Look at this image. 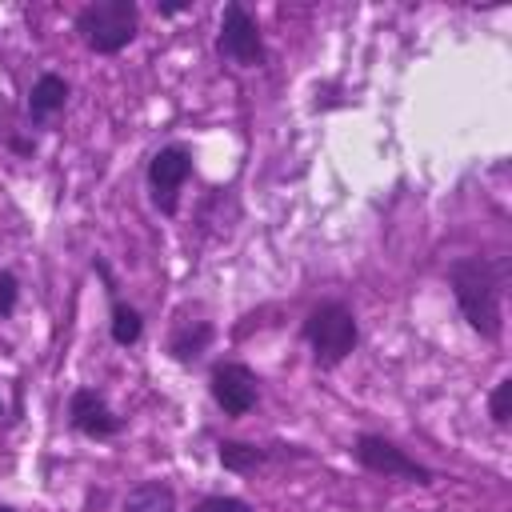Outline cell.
I'll use <instances>...</instances> for the list:
<instances>
[{
  "instance_id": "1",
  "label": "cell",
  "mask_w": 512,
  "mask_h": 512,
  "mask_svg": "<svg viewBox=\"0 0 512 512\" xmlns=\"http://www.w3.org/2000/svg\"><path fill=\"white\" fill-rule=\"evenodd\" d=\"M504 264L488 260V256H460L448 264V284L456 292V304L464 312V320L484 336V340H500L504 332Z\"/></svg>"
},
{
  "instance_id": "2",
  "label": "cell",
  "mask_w": 512,
  "mask_h": 512,
  "mask_svg": "<svg viewBox=\"0 0 512 512\" xmlns=\"http://www.w3.org/2000/svg\"><path fill=\"white\" fill-rule=\"evenodd\" d=\"M140 28V12L132 0H96L88 8L76 12V32L84 36V44L92 52H120Z\"/></svg>"
},
{
  "instance_id": "3",
  "label": "cell",
  "mask_w": 512,
  "mask_h": 512,
  "mask_svg": "<svg viewBox=\"0 0 512 512\" xmlns=\"http://www.w3.org/2000/svg\"><path fill=\"white\" fill-rule=\"evenodd\" d=\"M304 336H308V344H312V352H316V364L332 368V364H340V360L356 348L360 328H356V316H352L348 304L324 300V304H316V308L308 312Z\"/></svg>"
},
{
  "instance_id": "4",
  "label": "cell",
  "mask_w": 512,
  "mask_h": 512,
  "mask_svg": "<svg viewBox=\"0 0 512 512\" xmlns=\"http://www.w3.org/2000/svg\"><path fill=\"white\" fill-rule=\"evenodd\" d=\"M220 56L240 64V68H260L264 64V40H260V28L256 20L248 16L244 4H224V16H220V40H216Z\"/></svg>"
},
{
  "instance_id": "5",
  "label": "cell",
  "mask_w": 512,
  "mask_h": 512,
  "mask_svg": "<svg viewBox=\"0 0 512 512\" xmlns=\"http://www.w3.org/2000/svg\"><path fill=\"white\" fill-rule=\"evenodd\" d=\"M356 460L368 468V472H380V476H396V480H408V484H432V468H424V464H416L404 448H396L392 440H384V436H372V432H364L360 440H356Z\"/></svg>"
},
{
  "instance_id": "6",
  "label": "cell",
  "mask_w": 512,
  "mask_h": 512,
  "mask_svg": "<svg viewBox=\"0 0 512 512\" xmlns=\"http://www.w3.org/2000/svg\"><path fill=\"white\" fill-rule=\"evenodd\" d=\"M188 172H192V156H188V148H180V144H168V148H160V152L152 156V164H148V188H152V204H156L164 216L176 212L180 188H184Z\"/></svg>"
},
{
  "instance_id": "7",
  "label": "cell",
  "mask_w": 512,
  "mask_h": 512,
  "mask_svg": "<svg viewBox=\"0 0 512 512\" xmlns=\"http://www.w3.org/2000/svg\"><path fill=\"white\" fill-rule=\"evenodd\" d=\"M256 372L244 364H216L212 368V400L224 408V416H244L252 412L260 388H256Z\"/></svg>"
},
{
  "instance_id": "8",
  "label": "cell",
  "mask_w": 512,
  "mask_h": 512,
  "mask_svg": "<svg viewBox=\"0 0 512 512\" xmlns=\"http://www.w3.org/2000/svg\"><path fill=\"white\" fill-rule=\"evenodd\" d=\"M68 416H72V424H76L84 436H96V440H104V436H112V432L120 428V416L108 408V400H104L96 388H80V392H72Z\"/></svg>"
},
{
  "instance_id": "9",
  "label": "cell",
  "mask_w": 512,
  "mask_h": 512,
  "mask_svg": "<svg viewBox=\"0 0 512 512\" xmlns=\"http://www.w3.org/2000/svg\"><path fill=\"white\" fill-rule=\"evenodd\" d=\"M68 100V84L56 76V72H44L36 84H32V96H28V112L32 120H48L52 112H60Z\"/></svg>"
},
{
  "instance_id": "10",
  "label": "cell",
  "mask_w": 512,
  "mask_h": 512,
  "mask_svg": "<svg viewBox=\"0 0 512 512\" xmlns=\"http://www.w3.org/2000/svg\"><path fill=\"white\" fill-rule=\"evenodd\" d=\"M124 512H176V492L164 480H144L124 496Z\"/></svg>"
},
{
  "instance_id": "11",
  "label": "cell",
  "mask_w": 512,
  "mask_h": 512,
  "mask_svg": "<svg viewBox=\"0 0 512 512\" xmlns=\"http://www.w3.org/2000/svg\"><path fill=\"white\" fill-rule=\"evenodd\" d=\"M208 340H212V328H208L204 320H192V324H180V328L172 332L168 352H172L176 360H196V356L208 348Z\"/></svg>"
},
{
  "instance_id": "12",
  "label": "cell",
  "mask_w": 512,
  "mask_h": 512,
  "mask_svg": "<svg viewBox=\"0 0 512 512\" xmlns=\"http://www.w3.org/2000/svg\"><path fill=\"white\" fill-rule=\"evenodd\" d=\"M264 460H268V452L256 448V444H240V440H224L220 444V464L228 472H256Z\"/></svg>"
},
{
  "instance_id": "13",
  "label": "cell",
  "mask_w": 512,
  "mask_h": 512,
  "mask_svg": "<svg viewBox=\"0 0 512 512\" xmlns=\"http://www.w3.org/2000/svg\"><path fill=\"white\" fill-rule=\"evenodd\" d=\"M140 328L144 324H140V312L136 308H128V304H116L112 308V340L116 344H124V348L136 344L140 340Z\"/></svg>"
},
{
  "instance_id": "14",
  "label": "cell",
  "mask_w": 512,
  "mask_h": 512,
  "mask_svg": "<svg viewBox=\"0 0 512 512\" xmlns=\"http://www.w3.org/2000/svg\"><path fill=\"white\" fill-rule=\"evenodd\" d=\"M192 512H252V508L240 496H204Z\"/></svg>"
},
{
  "instance_id": "15",
  "label": "cell",
  "mask_w": 512,
  "mask_h": 512,
  "mask_svg": "<svg viewBox=\"0 0 512 512\" xmlns=\"http://www.w3.org/2000/svg\"><path fill=\"white\" fill-rule=\"evenodd\" d=\"M508 400H512V380H500L496 392H492V420H496L500 428H504L508 416H512V412H508Z\"/></svg>"
},
{
  "instance_id": "16",
  "label": "cell",
  "mask_w": 512,
  "mask_h": 512,
  "mask_svg": "<svg viewBox=\"0 0 512 512\" xmlns=\"http://www.w3.org/2000/svg\"><path fill=\"white\" fill-rule=\"evenodd\" d=\"M16 308V276L0 272V316H8Z\"/></svg>"
},
{
  "instance_id": "17",
  "label": "cell",
  "mask_w": 512,
  "mask_h": 512,
  "mask_svg": "<svg viewBox=\"0 0 512 512\" xmlns=\"http://www.w3.org/2000/svg\"><path fill=\"white\" fill-rule=\"evenodd\" d=\"M0 512H12V508H4V504H0Z\"/></svg>"
},
{
  "instance_id": "18",
  "label": "cell",
  "mask_w": 512,
  "mask_h": 512,
  "mask_svg": "<svg viewBox=\"0 0 512 512\" xmlns=\"http://www.w3.org/2000/svg\"><path fill=\"white\" fill-rule=\"evenodd\" d=\"M0 412H4V408H0Z\"/></svg>"
}]
</instances>
